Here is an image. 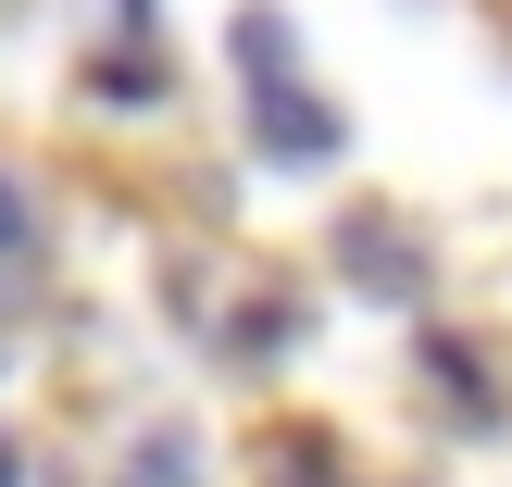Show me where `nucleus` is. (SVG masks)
<instances>
[{
  "mask_svg": "<svg viewBox=\"0 0 512 487\" xmlns=\"http://www.w3.org/2000/svg\"><path fill=\"white\" fill-rule=\"evenodd\" d=\"M338 250H350V275H363V288H388V300H413V288H425V250H413V238H375V213L350 225Z\"/></svg>",
  "mask_w": 512,
  "mask_h": 487,
  "instance_id": "obj_2",
  "label": "nucleus"
},
{
  "mask_svg": "<svg viewBox=\"0 0 512 487\" xmlns=\"http://www.w3.org/2000/svg\"><path fill=\"white\" fill-rule=\"evenodd\" d=\"M125 487H200V450L188 438H138L125 450Z\"/></svg>",
  "mask_w": 512,
  "mask_h": 487,
  "instance_id": "obj_4",
  "label": "nucleus"
},
{
  "mask_svg": "<svg viewBox=\"0 0 512 487\" xmlns=\"http://www.w3.org/2000/svg\"><path fill=\"white\" fill-rule=\"evenodd\" d=\"M0 487H25V450H13V438H0Z\"/></svg>",
  "mask_w": 512,
  "mask_h": 487,
  "instance_id": "obj_6",
  "label": "nucleus"
},
{
  "mask_svg": "<svg viewBox=\"0 0 512 487\" xmlns=\"http://www.w3.org/2000/svg\"><path fill=\"white\" fill-rule=\"evenodd\" d=\"M250 150H263V163H338L350 125H338V100H313L300 75H275V88H250Z\"/></svg>",
  "mask_w": 512,
  "mask_h": 487,
  "instance_id": "obj_1",
  "label": "nucleus"
},
{
  "mask_svg": "<svg viewBox=\"0 0 512 487\" xmlns=\"http://www.w3.org/2000/svg\"><path fill=\"white\" fill-rule=\"evenodd\" d=\"M0 263H38V213H25L13 175H0Z\"/></svg>",
  "mask_w": 512,
  "mask_h": 487,
  "instance_id": "obj_5",
  "label": "nucleus"
},
{
  "mask_svg": "<svg viewBox=\"0 0 512 487\" xmlns=\"http://www.w3.org/2000/svg\"><path fill=\"white\" fill-rule=\"evenodd\" d=\"M238 63H250V88L300 75V38H288V13H238Z\"/></svg>",
  "mask_w": 512,
  "mask_h": 487,
  "instance_id": "obj_3",
  "label": "nucleus"
}]
</instances>
